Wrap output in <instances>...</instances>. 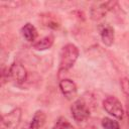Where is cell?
<instances>
[{"label":"cell","instance_id":"cell-1","mask_svg":"<svg viewBox=\"0 0 129 129\" xmlns=\"http://www.w3.org/2000/svg\"><path fill=\"white\" fill-rule=\"evenodd\" d=\"M79 56V49L73 43L66 44L60 51L59 54V73L68 72L75 62L77 61Z\"/></svg>","mask_w":129,"mask_h":129},{"label":"cell","instance_id":"cell-2","mask_svg":"<svg viewBox=\"0 0 129 129\" xmlns=\"http://www.w3.org/2000/svg\"><path fill=\"white\" fill-rule=\"evenodd\" d=\"M22 111L19 108H15L9 113L2 116L1 129H17L20 124Z\"/></svg>","mask_w":129,"mask_h":129},{"label":"cell","instance_id":"cell-3","mask_svg":"<svg viewBox=\"0 0 129 129\" xmlns=\"http://www.w3.org/2000/svg\"><path fill=\"white\" fill-rule=\"evenodd\" d=\"M103 107L106 110L107 113H109L111 116L117 118V119H122L124 115V110L121 105V102L113 96L107 97L103 101Z\"/></svg>","mask_w":129,"mask_h":129},{"label":"cell","instance_id":"cell-4","mask_svg":"<svg viewBox=\"0 0 129 129\" xmlns=\"http://www.w3.org/2000/svg\"><path fill=\"white\" fill-rule=\"evenodd\" d=\"M71 112H72V115H73L74 119L77 122L86 121L90 116L89 107L81 99H79V100H77V101H75L73 103V105L71 107Z\"/></svg>","mask_w":129,"mask_h":129},{"label":"cell","instance_id":"cell-5","mask_svg":"<svg viewBox=\"0 0 129 129\" xmlns=\"http://www.w3.org/2000/svg\"><path fill=\"white\" fill-rule=\"evenodd\" d=\"M116 1H106V2H97L91 8V17L94 20H99L103 18L115 5Z\"/></svg>","mask_w":129,"mask_h":129},{"label":"cell","instance_id":"cell-6","mask_svg":"<svg viewBox=\"0 0 129 129\" xmlns=\"http://www.w3.org/2000/svg\"><path fill=\"white\" fill-rule=\"evenodd\" d=\"M8 78L17 84H21L26 80L27 72L21 63L13 62L8 70Z\"/></svg>","mask_w":129,"mask_h":129},{"label":"cell","instance_id":"cell-7","mask_svg":"<svg viewBox=\"0 0 129 129\" xmlns=\"http://www.w3.org/2000/svg\"><path fill=\"white\" fill-rule=\"evenodd\" d=\"M59 88H60L61 93L68 100H73L76 98L78 90H77L76 84L72 80H70V79L61 80L59 82Z\"/></svg>","mask_w":129,"mask_h":129},{"label":"cell","instance_id":"cell-8","mask_svg":"<svg viewBox=\"0 0 129 129\" xmlns=\"http://www.w3.org/2000/svg\"><path fill=\"white\" fill-rule=\"evenodd\" d=\"M45 120H46V116H45L44 112L36 111L31 119V121L29 123H27L25 126H23L22 129H39L40 127H42L44 125Z\"/></svg>","mask_w":129,"mask_h":129},{"label":"cell","instance_id":"cell-9","mask_svg":"<svg viewBox=\"0 0 129 129\" xmlns=\"http://www.w3.org/2000/svg\"><path fill=\"white\" fill-rule=\"evenodd\" d=\"M100 34H101V39L104 44H106L108 46L113 44L115 34H114V29L109 24H106L101 28Z\"/></svg>","mask_w":129,"mask_h":129},{"label":"cell","instance_id":"cell-10","mask_svg":"<svg viewBox=\"0 0 129 129\" xmlns=\"http://www.w3.org/2000/svg\"><path fill=\"white\" fill-rule=\"evenodd\" d=\"M21 33H22L23 37L29 42L34 41L37 37V30L34 27V25H32L31 23H26L21 28Z\"/></svg>","mask_w":129,"mask_h":129},{"label":"cell","instance_id":"cell-11","mask_svg":"<svg viewBox=\"0 0 129 129\" xmlns=\"http://www.w3.org/2000/svg\"><path fill=\"white\" fill-rule=\"evenodd\" d=\"M53 40H54V38H53L52 35L44 36L41 39H39L36 42H34L33 48L36 49V50H45V49H48L53 44Z\"/></svg>","mask_w":129,"mask_h":129},{"label":"cell","instance_id":"cell-12","mask_svg":"<svg viewBox=\"0 0 129 129\" xmlns=\"http://www.w3.org/2000/svg\"><path fill=\"white\" fill-rule=\"evenodd\" d=\"M121 88L125 95V102H126V112L129 116V79H122L121 80Z\"/></svg>","mask_w":129,"mask_h":129},{"label":"cell","instance_id":"cell-13","mask_svg":"<svg viewBox=\"0 0 129 129\" xmlns=\"http://www.w3.org/2000/svg\"><path fill=\"white\" fill-rule=\"evenodd\" d=\"M102 126L104 129H120L119 123L111 118H103L102 120Z\"/></svg>","mask_w":129,"mask_h":129},{"label":"cell","instance_id":"cell-14","mask_svg":"<svg viewBox=\"0 0 129 129\" xmlns=\"http://www.w3.org/2000/svg\"><path fill=\"white\" fill-rule=\"evenodd\" d=\"M52 129H75V128L67 119L61 117L56 121V123Z\"/></svg>","mask_w":129,"mask_h":129}]
</instances>
